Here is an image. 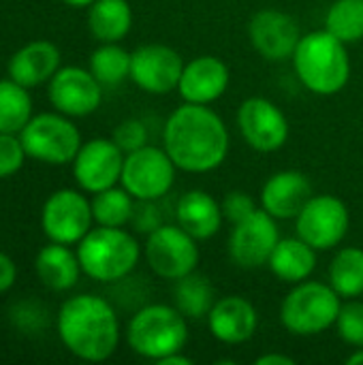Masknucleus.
<instances>
[{"instance_id":"f257e3e1","label":"nucleus","mask_w":363,"mask_h":365,"mask_svg":"<svg viewBox=\"0 0 363 365\" xmlns=\"http://www.w3.org/2000/svg\"><path fill=\"white\" fill-rule=\"evenodd\" d=\"M163 148L180 171L210 173L227 160L231 137L210 105L182 103L163 126Z\"/></svg>"},{"instance_id":"f03ea898","label":"nucleus","mask_w":363,"mask_h":365,"mask_svg":"<svg viewBox=\"0 0 363 365\" xmlns=\"http://www.w3.org/2000/svg\"><path fill=\"white\" fill-rule=\"evenodd\" d=\"M58 336L75 357L105 361L120 344V319L116 308L98 295H75L58 312Z\"/></svg>"},{"instance_id":"7ed1b4c3","label":"nucleus","mask_w":363,"mask_h":365,"mask_svg":"<svg viewBox=\"0 0 363 365\" xmlns=\"http://www.w3.org/2000/svg\"><path fill=\"white\" fill-rule=\"evenodd\" d=\"M293 66L304 88L319 96L342 92L351 79L349 49L325 28L302 34L293 53Z\"/></svg>"},{"instance_id":"20e7f679","label":"nucleus","mask_w":363,"mask_h":365,"mask_svg":"<svg viewBox=\"0 0 363 365\" xmlns=\"http://www.w3.org/2000/svg\"><path fill=\"white\" fill-rule=\"evenodd\" d=\"M81 272L96 282L126 280L139 263L141 248L124 227H96L77 246Z\"/></svg>"},{"instance_id":"39448f33","label":"nucleus","mask_w":363,"mask_h":365,"mask_svg":"<svg viewBox=\"0 0 363 365\" xmlns=\"http://www.w3.org/2000/svg\"><path fill=\"white\" fill-rule=\"evenodd\" d=\"M126 342L143 359L160 361L182 353L188 342V319L169 304H148L139 308L126 327Z\"/></svg>"},{"instance_id":"423d86ee","label":"nucleus","mask_w":363,"mask_h":365,"mask_svg":"<svg viewBox=\"0 0 363 365\" xmlns=\"http://www.w3.org/2000/svg\"><path fill=\"white\" fill-rule=\"evenodd\" d=\"M342 297L332 289L329 282L304 280L293 284L280 306L282 327L300 338L321 336L336 325Z\"/></svg>"},{"instance_id":"0eeeda50","label":"nucleus","mask_w":363,"mask_h":365,"mask_svg":"<svg viewBox=\"0 0 363 365\" xmlns=\"http://www.w3.org/2000/svg\"><path fill=\"white\" fill-rule=\"evenodd\" d=\"M26 154L47 165L73 163L79 148V128L64 113H39L19 133Z\"/></svg>"},{"instance_id":"6e6552de","label":"nucleus","mask_w":363,"mask_h":365,"mask_svg":"<svg viewBox=\"0 0 363 365\" xmlns=\"http://www.w3.org/2000/svg\"><path fill=\"white\" fill-rule=\"evenodd\" d=\"M175 171L167 150L148 143L124 156L120 184L137 201H160L173 188Z\"/></svg>"},{"instance_id":"1a4fd4ad","label":"nucleus","mask_w":363,"mask_h":365,"mask_svg":"<svg viewBox=\"0 0 363 365\" xmlns=\"http://www.w3.org/2000/svg\"><path fill=\"white\" fill-rule=\"evenodd\" d=\"M145 261L150 269L163 280H180L199 267V246L197 240L186 233L178 222L175 225H160L148 235L143 248Z\"/></svg>"},{"instance_id":"9d476101","label":"nucleus","mask_w":363,"mask_h":365,"mask_svg":"<svg viewBox=\"0 0 363 365\" xmlns=\"http://www.w3.org/2000/svg\"><path fill=\"white\" fill-rule=\"evenodd\" d=\"M351 227V212L336 195H312L295 218L297 235L317 252L342 244Z\"/></svg>"},{"instance_id":"9b49d317","label":"nucleus","mask_w":363,"mask_h":365,"mask_svg":"<svg viewBox=\"0 0 363 365\" xmlns=\"http://www.w3.org/2000/svg\"><path fill=\"white\" fill-rule=\"evenodd\" d=\"M92 203L73 188L56 190L47 197L41 212V227L49 242L58 244H79L92 229Z\"/></svg>"},{"instance_id":"f8f14e48","label":"nucleus","mask_w":363,"mask_h":365,"mask_svg":"<svg viewBox=\"0 0 363 365\" xmlns=\"http://www.w3.org/2000/svg\"><path fill=\"white\" fill-rule=\"evenodd\" d=\"M237 128L248 148L261 154L282 150L291 135V126L282 109L263 96H250L240 105Z\"/></svg>"},{"instance_id":"ddd939ff","label":"nucleus","mask_w":363,"mask_h":365,"mask_svg":"<svg viewBox=\"0 0 363 365\" xmlns=\"http://www.w3.org/2000/svg\"><path fill=\"white\" fill-rule=\"evenodd\" d=\"M278 240V220L259 207L252 216L233 225L229 235V257L242 269L265 267Z\"/></svg>"},{"instance_id":"4468645a","label":"nucleus","mask_w":363,"mask_h":365,"mask_svg":"<svg viewBox=\"0 0 363 365\" xmlns=\"http://www.w3.org/2000/svg\"><path fill=\"white\" fill-rule=\"evenodd\" d=\"M182 56L163 43H148L131 51V79L148 94H169L178 90L182 71Z\"/></svg>"},{"instance_id":"2eb2a0df","label":"nucleus","mask_w":363,"mask_h":365,"mask_svg":"<svg viewBox=\"0 0 363 365\" xmlns=\"http://www.w3.org/2000/svg\"><path fill=\"white\" fill-rule=\"evenodd\" d=\"M124 152L113 139L96 137L81 143L75 160H73V175L81 190L86 192H101L111 188L122 178L124 167Z\"/></svg>"},{"instance_id":"dca6fc26","label":"nucleus","mask_w":363,"mask_h":365,"mask_svg":"<svg viewBox=\"0 0 363 365\" xmlns=\"http://www.w3.org/2000/svg\"><path fill=\"white\" fill-rule=\"evenodd\" d=\"M51 105L68 118H86L103 103V86L81 66H62L49 79Z\"/></svg>"},{"instance_id":"f3484780","label":"nucleus","mask_w":363,"mask_h":365,"mask_svg":"<svg viewBox=\"0 0 363 365\" xmlns=\"http://www.w3.org/2000/svg\"><path fill=\"white\" fill-rule=\"evenodd\" d=\"M248 36L259 56L272 62H285L293 58L302 32L291 15L278 9H263L252 15Z\"/></svg>"},{"instance_id":"a211bd4d","label":"nucleus","mask_w":363,"mask_h":365,"mask_svg":"<svg viewBox=\"0 0 363 365\" xmlns=\"http://www.w3.org/2000/svg\"><path fill=\"white\" fill-rule=\"evenodd\" d=\"M231 81L229 66L216 56H197L184 64L178 92L184 103L212 105L225 96Z\"/></svg>"},{"instance_id":"6ab92c4d","label":"nucleus","mask_w":363,"mask_h":365,"mask_svg":"<svg viewBox=\"0 0 363 365\" xmlns=\"http://www.w3.org/2000/svg\"><path fill=\"white\" fill-rule=\"evenodd\" d=\"M259 327V312L242 295H225L216 299L208 314V329L220 344H244Z\"/></svg>"},{"instance_id":"aec40b11","label":"nucleus","mask_w":363,"mask_h":365,"mask_svg":"<svg viewBox=\"0 0 363 365\" xmlns=\"http://www.w3.org/2000/svg\"><path fill=\"white\" fill-rule=\"evenodd\" d=\"M312 197V184L297 169L276 171L261 188V207L276 220H295Z\"/></svg>"},{"instance_id":"412c9836","label":"nucleus","mask_w":363,"mask_h":365,"mask_svg":"<svg viewBox=\"0 0 363 365\" xmlns=\"http://www.w3.org/2000/svg\"><path fill=\"white\" fill-rule=\"evenodd\" d=\"M175 222L190 233L197 242L212 240L220 233L225 214L220 201H216L208 190H186L175 203Z\"/></svg>"},{"instance_id":"4be33fe9","label":"nucleus","mask_w":363,"mask_h":365,"mask_svg":"<svg viewBox=\"0 0 363 365\" xmlns=\"http://www.w3.org/2000/svg\"><path fill=\"white\" fill-rule=\"evenodd\" d=\"M60 68V49L49 41H32L9 60V77L24 88L49 81Z\"/></svg>"},{"instance_id":"5701e85b","label":"nucleus","mask_w":363,"mask_h":365,"mask_svg":"<svg viewBox=\"0 0 363 365\" xmlns=\"http://www.w3.org/2000/svg\"><path fill=\"white\" fill-rule=\"evenodd\" d=\"M267 267L278 280L287 284L304 282L317 269V250L300 235L280 237L267 261Z\"/></svg>"},{"instance_id":"b1692460","label":"nucleus","mask_w":363,"mask_h":365,"mask_svg":"<svg viewBox=\"0 0 363 365\" xmlns=\"http://www.w3.org/2000/svg\"><path fill=\"white\" fill-rule=\"evenodd\" d=\"M39 280L51 291H68L77 284L81 265L77 252H73L66 244L51 242L41 248L34 261Z\"/></svg>"},{"instance_id":"393cba45","label":"nucleus","mask_w":363,"mask_h":365,"mask_svg":"<svg viewBox=\"0 0 363 365\" xmlns=\"http://www.w3.org/2000/svg\"><path fill=\"white\" fill-rule=\"evenodd\" d=\"M88 28L101 43H118L133 28L128 0H94L88 6Z\"/></svg>"},{"instance_id":"a878e982","label":"nucleus","mask_w":363,"mask_h":365,"mask_svg":"<svg viewBox=\"0 0 363 365\" xmlns=\"http://www.w3.org/2000/svg\"><path fill=\"white\" fill-rule=\"evenodd\" d=\"M214 304H216V291H214V287H212L208 276L193 272V274L175 280L173 306L188 321L208 319V314H210Z\"/></svg>"},{"instance_id":"bb28decb","label":"nucleus","mask_w":363,"mask_h":365,"mask_svg":"<svg viewBox=\"0 0 363 365\" xmlns=\"http://www.w3.org/2000/svg\"><path fill=\"white\" fill-rule=\"evenodd\" d=\"M332 289L342 299H355L363 295V248L347 246L336 252L327 272Z\"/></svg>"},{"instance_id":"cd10ccee","label":"nucleus","mask_w":363,"mask_h":365,"mask_svg":"<svg viewBox=\"0 0 363 365\" xmlns=\"http://www.w3.org/2000/svg\"><path fill=\"white\" fill-rule=\"evenodd\" d=\"M92 216L101 227H126L133 220L137 199L124 186H111L94 195Z\"/></svg>"},{"instance_id":"c85d7f7f","label":"nucleus","mask_w":363,"mask_h":365,"mask_svg":"<svg viewBox=\"0 0 363 365\" xmlns=\"http://www.w3.org/2000/svg\"><path fill=\"white\" fill-rule=\"evenodd\" d=\"M32 118V98L28 88L17 81L0 79V133H21Z\"/></svg>"},{"instance_id":"c756f323","label":"nucleus","mask_w":363,"mask_h":365,"mask_svg":"<svg viewBox=\"0 0 363 365\" xmlns=\"http://www.w3.org/2000/svg\"><path fill=\"white\" fill-rule=\"evenodd\" d=\"M90 73L101 86H120L124 79H131V51L118 43H101L90 56Z\"/></svg>"},{"instance_id":"7c9ffc66","label":"nucleus","mask_w":363,"mask_h":365,"mask_svg":"<svg viewBox=\"0 0 363 365\" xmlns=\"http://www.w3.org/2000/svg\"><path fill=\"white\" fill-rule=\"evenodd\" d=\"M325 30L344 45L363 38V0H334L325 13Z\"/></svg>"},{"instance_id":"2f4dec72","label":"nucleus","mask_w":363,"mask_h":365,"mask_svg":"<svg viewBox=\"0 0 363 365\" xmlns=\"http://www.w3.org/2000/svg\"><path fill=\"white\" fill-rule=\"evenodd\" d=\"M336 334L338 338L353 346L362 349L363 346V302L355 299H342V308L336 319Z\"/></svg>"},{"instance_id":"473e14b6","label":"nucleus","mask_w":363,"mask_h":365,"mask_svg":"<svg viewBox=\"0 0 363 365\" xmlns=\"http://www.w3.org/2000/svg\"><path fill=\"white\" fill-rule=\"evenodd\" d=\"M111 139L120 145V150L124 154H128V152H135V150L148 145L150 135H148V126L141 120L131 118V120H124L116 126Z\"/></svg>"},{"instance_id":"72a5a7b5","label":"nucleus","mask_w":363,"mask_h":365,"mask_svg":"<svg viewBox=\"0 0 363 365\" xmlns=\"http://www.w3.org/2000/svg\"><path fill=\"white\" fill-rule=\"evenodd\" d=\"M26 150L15 133H0V178L17 173L26 160Z\"/></svg>"},{"instance_id":"f704fd0d","label":"nucleus","mask_w":363,"mask_h":365,"mask_svg":"<svg viewBox=\"0 0 363 365\" xmlns=\"http://www.w3.org/2000/svg\"><path fill=\"white\" fill-rule=\"evenodd\" d=\"M223 205V214H225V220H229L231 225H237L242 220H246L248 216H252L259 205L255 201L252 195L244 192V190H231L225 195V199L220 201Z\"/></svg>"},{"instance_id":"c9c22d12","label":"nucleus","mask_w":363,"mask_h":365,"mask_svg":"<svg viewBox=\"0 0 363 365\" xmlns=\"http://www.w3.org/2000/svg\"><path fill=\"white\" fill-rule=\"evenodd\" d=\"M158 201H137L135 203V214H133V227L139 233L150 235L154 229H158L163 222V216L158 214Z\"/></svg>"},{"instance_id":"e433bc0d","label":"nucleus","mask_w":363,"mask_h":365,"mask_svg":"<svg viewBox=\"0 0 363 365\" xmlns=\"http://www.w3.org/2000/svg\"><path fill=\"white\" fill-rule=\"evenodd\" d=\"M17 278V267L13 263V259L4 252H0V293L9 291L15 284Z\"/></svg>"},{"instance_id":"4c0bfd02","label":"nucleus","mask_w":363,"mask_h":365,"mask_svg":"<svg viewBox=\"0 0 363 365\" xmlns=\"http://www.w3.org/2000/svg\"><path fill=\"white\" fill-rule=\"evenodd\" d=\"M257 365H295V359L282 353H265L261 357H257Z\"/></svg>"},{"instance_id":"58836bf2","label":"nucleus","mask_w":363,"mask_h":365,"mask_svg":"<svg viewBox=\"0 0 363 365\" xmlns=\"http://www.w3.org/2000/svg\"><path fill=\"white\" fill-rule=\"evenodd\" d=\"M160 365H193V359L190 357H186V355H182V353H173V355H167V357H163Z\"/></svg>"},{"instance_id":"ea45409f","label":"nucleus","mask_w":363,"mask_h":365,"mask_svg":"<svg viewBox=\"0 0 363 365\" xmlns=\"http://www.w3.org/2000/svg\"><path fill=\"white\" fill-rule=\"evenodd\" d=\"M349 365H363V346L362 349H355V353L347 359Z\"/></svg>"},{"instance_id":"a19ab883","label":"nucleus","mask_w":363,"mask_h":365,"mask_svg":"<svg viewBox=\"0 0 363 365\" xmlns=\"http://www.w3.org/2000/svg\"><path fill=\"white\" fill-rule=\"evenodd\" d=\"M64 4H68V6H75V9H79V6H90L94 0H62Z\"/></svg>"}]
</instances>
